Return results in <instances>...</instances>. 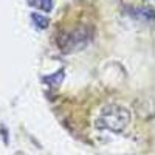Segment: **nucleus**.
I'll use <instances>...</instances> for the list:
<instances>
[{"label":"nucleus","mask_w":155,"mask_h":155,"mask_svg":"<svg viewBox=\"0 0 155 155\" xmlns=\"http://www.w3.org/2000/svg\"><path fill=\"white\" fill-rule=\"evenodd\" d=\"M90 39H92V30L88 27H79L67 34L61 36L59 47L65 53H71V51L82 50L85 45H88Z\"/></svg>","instance_id":"f03ea898"},{"label":"nucleus","mask_w":155,"mask_h":155,"mask_svg":"<svg viewBox=\"0 0 155 155\" xmlns=\"http://www.w3.org/2000/svg\"><path fill=\"white\" fill-rule=\"evenodd\" d=\"M130 124V112L123 106L110 104L101 110L96 126L99 129H109L112 132H123Z\"/></svg>","instance_id":"f257e3e1"},{"label":"nucleus","mask_w":155,"mask_h":155,"mask_svg":"<svg viewBox=\"0 0 155 155\" xmlns=\"http://www.w3.org/2000/svg\"><path fill=\"white\" fill-rule=\"evenodd\" d=\"M31 20H33V23L36 25V27L41 28V30H45V28L48 27V19H47L45 16H42V14H37V12H34V14L31 16Z\"/></svg>","instance_id":"423d86ee"},{"label":"nucleus","mask_w":155,"mask_h":155,"mask_svg":"<svg viewBox=\"0 0 155 155\" xmlns=\"http://www.w3.org/2000/svg\"><path fill=\"white\" fill-rule=\"evenodd\" d=\"M129 14L134 16V17H143L144 20H149L153 17V11L152 8H147V6H134V8H129Z\"/></svg>","instance_id":"7ed1b4c3"},{"label":"nucleus","mask_w":155,"mask_h":155,"mask_svg":"<svg viewBox=\"0 0 155 155\" xmlns=\"http://www.w3.org/2000/svg\"><path fill=\"white\" fill-rule=\"evenodd\" d=\"M28 3L37 9L45 11V12L51 11V8H53V0H28Z\"/></svg>","instance_id":"20e7f679"},{"label":"nucleus","mask_w":155,"mask_h":155,"mask_svg":"<svg viewBox=\"0 0 155 155\" xmlns=\"http://www.w3.org/2000/svg\"><path fill=\"white\" fill-rule=\"evenodd\" d=\"M62 81H64V70H59V71L54 73V74L44 78V82H47V84H50V85H53V87H58Z\"/></svg>","instance_id":"39448f33"}]
</instances>
